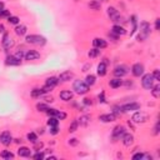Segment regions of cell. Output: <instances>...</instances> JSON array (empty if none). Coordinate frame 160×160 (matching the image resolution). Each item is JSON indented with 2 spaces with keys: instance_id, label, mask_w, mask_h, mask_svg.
Instances as JSON below:
<instances>
[{
  "instance_id": "cell-19",
  "label": "cell",
  "mask_w": 160,
  "mask_h": 160,
  "mask_svg": "<svg viewBox=\"0 0 160 160\" xmlns=\"http://www.w3.org/2000/svg\"><path fill=\"white\" fill-rule=\"evenodd\" d=\"M18 155L21 158H29L31 156V150L29 148H26V146H20L18 150Z\"/></svg>"
},
{
  "instance_id": "cell-36",
  "label": "cell",
  "mask_w": 160,
  "mask_h": 160,
  "mask_svg": "<svg viewBox=\"0 0 160 160\" xmlns=\"http://www.w3.org/2000/svg\"><path fill=\"white\" fill-rule=\"evenodd\" d=\"M26 138H28L29 141H31L33 144L35 141H38V135L35 134V133H28V135H26Z\"/></svg>"
},
{
  "instance_id": "cell-2",
  "label": "cell",
  "mask_w": 160,
  "mask_h": 160,
  "mask_svg": "<svg viewBox=\"0 0 160 160\" xmlns=\"http://www.w3.org/2000/svg\"><path fill=\"white\" fill-rule=\"evenodd\" d=\"M25 42L28 44H33V45H44L46 43V39L38 34H30V35H26Z\"/></svg>"
},
{
  "instance_id": "cell-10",
  "label": "cell",
  "mask_w": 160,
  "mask_h": 160,
  "mask_svg": "<svg viewBox=\"0 0 160 160\" xmlns=\"http://www.w3.org/2000/svg\"><path fill=\"white\" fill-rule=\"evenodd\" d=\"M131 74L134 75V76H136V78L141 76V75L144 74V65L140 64V63L134 64V65L131 66Z\"/></svg>"
},
{
  "instance_id": "cell-44",
  "label": "cell",
  "mask_w": 160,
  "mask_h": 160,
  "mask_svg": "<svg viewBox=\"0 0 160 160\" xmlns=\"http://www.w3.org/2000/svg\"><path fill=\"white\" fill-rule=\"evenodd\" d=\"M113 109H114V110H113V113H114L115 115H119V114H122V113H123V110H122V106H114Z\"/></svg>"
},
{
  "instance_id": "cell-45",
  "label": "cell",
  "mask_w": 160,
  "mask_h": 160,
  "mask_svg": "<svg viewBox=\"0 0 160 160\" xmlns=\"http://www.w3.org/2000/svg\"><path fill=\"white\" fill-rule=\"evenodd\" d=\"M56 113H58L56 109H48V110H46V114H48L49 116H55Z\"/></svg>"
},
{
  "instance_id": "cell-54",
  "label": "cell",
  "mask_w": 160,
  "mask_h": 160,
  "mask_svg": "<svg viewBox=\"0 0 160 160\" xmlns=\"http://www.w3.org/2000/svg\"><path fill=\"white\" fill-rule=\"evenodd\" d=\"M83 103H84L85 105H91V100H90V99H88V98H85Z\"/></svg>"
},
{
  "instance_id": "cell-57",
  "label": "cell",
  "mask_w": 160,
  "mask_h": 160,
  "mask_svg": "<svg viewBox=\"0 0 160 160\" xmlns=\"http://www.w3.org/2000/svg\"><path fill=\"white\" fill-rule=\"evenodd\" d=\"M101 2H109V0H101Z\"/></svg>"
},
{
  "instance_id": "cell-26",
  "label": "cell",
  "mask_w": 160,
  "mask_h": 160,
  "mask_svg": "<svg viewBox=\"0 0 160 160\" xmlns=\"http://www.w3.org/2000/svg\"><path fill=\"white\" fill-rule=\"evenodd\" d=\"M88 6L91 9V10H100L101 8V3L99 2V0H90Z\"/></svg>"
},
{
  "instance_id": "cell-21",
  "label": "cell",
  "mask_w": 160,
  "mask_h": 160,
  "mask_svg": "<svg viewBox=\"0 0 160 160\" xmlns=\"http://www.w3.org/2000/svg\"><path fill=\"white\" fill-rule=\"evenodd\" d=\"M111 33L115 34L116 36H119V35H125V34H126V30H125V28H123V26H120V25L116 24V25L113 26Z\"/></svg>"
},
{
  "instance_id": "cell-53",
  "label": "cell",
  "mask_w": 160,
  "mask_h": 160,
  "mask_svg": "<svg viewBox=\"0 0 160 160\" xmlns=\"http://www.w3.org/2000/svg\"><path fill=\"white\" fill-rule=\"evenodd\" d=\"M155 29H156V30L160 29V19H156V20H155Z\"/></svg>"
},
{
  "instance_id": "cell-33",
  "label": "cell",
  "mask_w": 160,
  "mask_h": 160,
  "mask_svg": "<svg viewBox=\"0 0 160 160\" xmlns=\"http://www.w3.org/2000/svg\"><path fill=\"white\" fill-rule=\"evenodd\" d=\"M88 55H89V58H96V56H99V55H100V49H96V48L91 49V50L88 53Z\"/></svg>"
},
{
  "instance_id": "cell-4",
  "label": "cell",
  "mask_w": 160,
  "mask_h": 160,
  "mask_svg": "<svg viewBox=\"0 0 160 160\" xmlns=\"http://www.w3.org/2000/svg\"><path fill=\"white\" fill-rule=\"evenodd\" d=\"M141 85L145 90H150L153 86H154V82H155V79L153 76V74H143L141 75Z\"/></svg>"
},
{
  "instance_id": "cell-11",
  "label": "cell",
  "mask_w": 160,
  "mask_h": 160,
  "mask_svg": "<svg viewBox=\"0 0 160 160\" xmlns=\"http://www.w3.org/2000/svg\"><path fill=\"white\" fill-rule=\"evenodd\" d=\"M11 141H13V136L10 134V131H3L2 134H0V143L3 145L8 146V145H10Z\"/></svg>"
},
{
  "instance_id": "cell-43",
  "label": "cell",
  "mask_w": 160,
  "mask_h": 160,
  "mask_svg": "<svg viewBox=\"0 0 160 160\" xmlns=\"http://www.w3.org/2000/svg\"><path fill=\"white\" fill-rule=\"evenodd\" d=\"M50 134H51V135L59 134V128H58V126H50Z\"/></svg>"
},
{
  "instance_id": "cell-34",
  "label": "cell",
  "mask_w": 160,
  "mask_h": 160,
  "mask_svg": "<svg viewBox=\"0 0 160 160\" xmlns=\"http://www.w3.org/2000/svg\"><path fill=\"white\" fill-rule=\"evenodd\" d=\"M36 109H38V111H46L49 109V106H48L46 103H38L36 104Z\"/></svg>"
},
{
  "instance_id": "cell-15",
  "label": "cell",
  "mask_w": 160,
  "mask_h": 160,
  "mask_svg": "<svg viewBox=\"0 0 160 160\" xmlns=\"http://www.w3.org/2000/svg\"><path fill=\"white\" fill-rule=\"evenodd\" d=\"M122 140H123V144L125 146H130L133 145V143H134V135L130 134V133H124V135L122 136Z\"/></svg>"
},
{
  "instance_id": "cell-49",
  "label": "cell",
  "mask_w": 160,
  "mask_h": 160,
  "mask_svg": "<svg viewBox=\"0 0 160 160\" xmlns=\"http://www.w3.org/2000/svg\"><path fill=\"white\" fill-rule=\"evenodd\" d=\"M144 158V154L143 153H138V154H134V155H133V159H143Z\"/></svg>"
},
{
  "instance_id": "cell-40",
  "label": "cell",
  "mask_w": 160,
  "mask_h": 160,
  "mask_svg": "<svg viewBox=\"0 0 160 160\" xmlns=\"http://www.w3.org/2000/svg\"><path fill=\"white\" fill-rule=\"evenodd\" d=\"M43 148H44V144H43L42 141H39V140H38V141L34 143V149H35L36 151H38V150H42Z\"/></svg>"
},
{
  "instance_id": "cell-22",
  "label": "cell",
  "mask_w": 160,
  "mask_h": 160,
  "mask_svg": "<svg viewBox=\"0 0 160 160\" xmlns=\"http://www.w3.org/2000/svg\"><path fill=\"white\" fill-rule=\"evenodd\" d=\"M124 83H123V80H122V78H115V79H111L110 82H109V85H110V88H113V89H118V88H120Z\"/></svg>"
},
{
  "instance_id": "cell-1",
  "label": "cell",
  "mask_w": 160,
  "mask_h": 160,
  "mask_svg": "<svg viewBox=\"0 0 160 160\" xmlns=\"http://www.w3.org/2000/svg\"><path fill=\"white\" fill-rule=\"evenodd\" d=\"M150 35V25L146 21H141L139 25V34H138V42H144Z\"/></svg>"
},
{
  "instance_id": "cell-38",
  "label": "cell",
  "mask_w": 160,
  "mask_h": 160,
  "mask_svg": "<svg viewBox=\"0 0 160 160\" xmlns=\"http://www.w3.org/2000/svg\"><path fill=\"white\" fill-rule=\"evenodd\" d=\"M8 21H9L10 24H13V25H18V24L20 23V19H19L18 16H11V15H10V16L8 18Z\"/></svg>"
},
{
  "instance_id": "cell-16",
  "label": "cell",
  "mask_w": 160,
  "mask_h": 160,
  "mask_svg": "<svg viewBox=\"0 0 160 160\" xmlns=\"http://www.w3.org/2000/svg\"><path fill=\"white\" fill-rule=\"evenodd\" d=\"M116 119V115L114 113H109V114H103L99 116V120L103 123H111Z\"/></svg>"
},
{
  "instance_id": "cell-41",
  "label": "cell",
  "mask_w": 160,
  "mask_h": 160,
  "mask_svg": "<svg viewBox=\"0 0 160 160\" xmlns=\"http://www.w3.org/2000/svg\"><path fill=\"white\" fill-rule=\"evenodd\" d=\"M55 118H56V119H59V120H64V119L66 118V113H64V111H60V110H58V113H56Z\"/></svg>"
},
{
  "instance_id": "cell-52",
  "label": "cell",
  "mask_w": 160,
  "mask_h": 160,
  "mask_svg": "<svg viewBox=\"0 0 160 160\" xmlns=\"http://www.w3.org/2000/svg\"><path fill=\"white\" fill-rule=\"evenodd\" d=\"M154 134H155V135L159 134V122H156V124H155V126H154Z\"/></svg>"
},
{
  "instance_id": "cell-3",
  "label": "cell",
  "mask_w": 160,
  "mask_h": 160,
  "mask_svg": "<svg viewBox=\"0 0 160 160\" xmlns=\"http://www.w3.org/2000/svg\"><path fill=\"white\" fill-rule=\"evenodd\" d=\"M73 89L79 95H84L89 91V86L85 84V82H83V80H75L74 84H73Z\"/></svg>"
},
{
  "instance_id": "cell-5",
  "label": "cell",
  "mask_w": 160,
  "mask_h": 160,
  "mask_svg": "<svg viewBox=\"0 0 160 160\" xmlns=\"http://www.w3.org/2000/svg\"><path fill=\"white\" fill-rule=\"evenodd\" d=\"M131 120L135 124H143V123H146L149 120V115L146 113H144V111H136L134 115H133Z\"/></svg>"
},
{
  "instance_id": "cell-8",
  "label": "cell",
  "mask_w": 160,
  "mask_h": 160,
  "mask_svg": "<svg viewBox=\"0 0 160 160\" xmlns=\"http://www.w3.org/2000/svg\"><path fill=\"white\" fill-rule=\"evenodd\" d=\"M128 73H129V68H128L126 65H118L116 68L114 69V75H115L116 78H123V76H125Z\"/></svg>"
},
{
  "instance_id": "cell-27",
  "label": "cell",
  "mask_w": 160,
  "mask_h": 160,
  "mask_svg": "<svg viewBox=\"0 0 160 160\" xmlns=\"http://www.w3.org/2000/svg\"><path fill=\"white\" fill-rule=\"evenodd\" d=\"M78 123L80 126H86L89 123H90V116L89 115H83L80 116V119L78 120Z\"/></svg>"
},
{
  "instance_id": "cell-12",
  "label": "cell",
  "mask_w": 160,
  "mask_h": 160,
  "mask_svg": "<svg viewBox=\"0 0 160 160\" xmlns=\"http://www.w3.org/2000/svg\"><path fill=\"white\" fill-rule=\"evenodd\" d=\"M140 109V104L139 103H129L122 106L123 113H128V111H134V110H139Z\"/></svg>"
},
{
  "instance_id": "cell-13",
  "label": "cell",
  "mask_w": 160,
  "mask_h": 160,
  "mask_svg": "<svg viewBox=\"0 0 160 160\" xmlns=\"http://www.w3.org/2000/svg\"><path fill=\"white\" fill-rule=\"evenodd\" d=\"M5 64L9 65V66H18L21 64V60L18 59L15 55H9L6 59H5Z\"/></svg>"
},
{
  "instance_id": "cell-35",
  "label": "cell",
  "mask_w": 160,
  "mask_h": 160,
  "mask_svg": "<svg viewBox=\"0 0 160 160\" xmlns=\"http://www.w3.org/2000/svg\"><path fill=\"white\" fill-rule=\"evenodd\" d=\"M58 124H59V119H56L55 116H50V119L48 120L49 126H58Z\"/></svg>"
},
{
  "instance_id": "cell-48",
  "label": "cell",
  "mask_w": 160,
  "mask_h": 160,
  "mask_svg": "<svg viewBox=\"0 0 160 160\" xmlns=\"http://www.w3.org/2000/svg\"><path fill=\"white\" fill-rule=\"evenodd\" d=\"M98 99H99V103H105V93L104 91H101V94L98 96Z\"/></svg>"
},
{
  "instance_id": "cell-55",
  "label": "cell",
  "mask_w": 160,
  "mask_h": 160,
  "mask_svg": "<svg viewBox=\"0 0 160 160\" xmlns=\"http://www.w3.org/2000/svg\"><path fill=\"white\" fill-rule=\"evenodd\" d=\"M4 31H5V26H4L3 24H0V33H2V34H3Z\"/></svg>"
},
{
  "instance_id": "cell-42",
  "label": "cell",
  "mask_w": 160,
  "mask_h": 160,
  "mask_svg": "<svg viewBox=\"0 0 160 160\" xmlns=\"http://www.w3.org/2000/svg\"><path fill=\"white\" fill-rule=\"evenodd\" d=\"M10 16V11L9 10H3V11H0V19H4V18H9Z\"/></svg>"
},
{
  "instance_id": "cell-24",
  "label": "cell",
  "mask_w": 160,
  "mask_h": 160,
  "mask_svg": "<svg viewBox=\"0 0 160 160\" xmlns=\"http://www.w3.org/2000/svg\"><path fill=\"white\" fill-rule=\"evenodd\" d=\"M59 84V79L55 78V76H50L46 79V82H45V85L50 86V88H55L56 85Z\"/></svg>"
},
{
  "instance_id": "cell-29",
  "label": "cell",
  "mask_w": 160,
  "mask_h": 160,
  "mask_svg": "<svg viewBox=\"0 0 160 160\" xmlns=\"http://www.w3.org/2000/svg\"><path fill=\"white\" fill-rule=\"evenodd\" d=\"M95 82H96L95 75H93V74L86 75V78H85V84H86L88 86H93V85L95 84Z\"/></svg>"
},
{
  "instance_id": "cell-14",
  "label": "cell",
  "mask_w": 160,
  "mask_h": 160,
  "mask_svg": "<svg viewBox=\"0 0 160 160\" xmlns=\"http://www.w3.org/2000/svg\"><path fill=\"white\" fill-rule=\"evenodd\" d=\"M40 58V53H38L36 50H28L25 53V56H24V59L25 60H36V59H39Z\"/></svg>"
},
{
  "instance_id": "cell-20",
  "label": "cell",
  "mask_w": 160,
  "mask_h": 160,
  "mask_svg": "<svg viewBox=\"0 0 160 160\" xmlns=\"http://www.w3.org/2000/svg\"><path fill=\"white\" fill-rule=\"evenodd\" d=\"M73 96H74V94L70 90H64V91L60 93V99L64 100V101H70L73 99Z\"/></svg>"
},
{
  "instance_id": "cell-51",
  "label": "cell",
  "mask_w": 160,
  "mask_h": 160,
  "mask_svg": "<svg viewBox=\"0 0 160 160\" xmlns=\"http://www.w3.org/2000/svg\"><path fill=\"white\" fill-rule=\"evenodd\" d=\"M44 100H45V103L48 104V103H53V101H54V98H53V96H45Z\"/></svg>"
},
{
  "instance_id": "cell-47",
  "label": "cell",
  "mask_w": 160,
  "mask_h": 160,
  "mask_svg": "<svg viewBox=\"0 0 160 160\" xmlns=\"http://www.w3.org/2000/svg\"><path fill=\"white\" fill-rule=\"evenodd\" d=\"M15 56H16L18 59H20V60H21V59H23V58L25 56V53H24L23 50H19V51H16V54H15Z\"/></svg>"
},
{
  "instance_id": "cell-56",
  "label": "cell",
  "mask_w": 160,
  "mask_h": 160,
  "mask_svg": "<svg viewBox=\"0 0 160 160\" xmlns=\"http://www.w3.org/2000/svg\"><path fill=\"white\" fill-rule=\"evenodd\" d=\"M3 10H4V3L0 2V11H3Z\"/></svg>"
},
{
  "instance_id": "cell-7",
  "label": "cell",
  "mask_w": 160,
  "mask_h": 160,
  "mask_svg": "<svg viewBox=\"0 0 160 160\" xmlns=\"http://www.w3.org/2000/svg\"><path fill=\"white\" fill-rule=\"evenodd\" d=\"M108 15H109L110 20L114 21V23H120V21L123 20V18H122V15H120L119 10H116L114 6H109V8H108Z\"/></svg>"
},
{
  "instance_id": "cell-9",
  "label": "cell",
  "mask_w": 160,
  "mask_h": 160,
  "mask_svg": "<svg viewBox=\"0 0 160 160\" xmlns=\"http://www.w3.org/2000/svg\"><path fill=\"white\" fill-rule=\"evenodd\" d=\"M2 45H3V48H4L5 50H10L13 46H14V40L10 38L9 34L5 33L4 36H3V40H2Z\"/></svg>"
},
{
  "instance_id": "cell-39",
  "label": "cell",
  "mask_w": 160,
  "mask_h": 160,
  "mask_svg": "<svg viewBox=\"0 0 160 160\" xmlns=\"http://www.w3.org/2000/svg\"><path fill=\"white\" fill-rule=\"evenodd\" d=\"M33 158H34V159H36V160H42V159H44V158H45V155H44V153H42L40 150H38V151L33 155Z\"/></svg>"
},
{
  "instance_id": "cell-17",
  "label": "cell",
  "mask_w": 160,
  "mask_h": 160,
  "mask_svg": "<svg viewBox=\"0 0 160 160\" xmlns=\"http://www.w3.org/2000/svg\"><path fill=\"white\" fill-rule=\"evenodd\" d=\"M93 45H94L96 49H105L106 46H108V43L105 42L104 39H101V38H95L94 40H93Z\"/></svg>"
},
{
  "instance_id": "cell-32",
  "label": "cell",
  "mask_w": 160,
  "mask_h": 160,
  "mask_svg": "<svg viewBox=\"0 0 160 160\" xmlns=\"http://www.w3.org/2000/svg\"><path fill=\"white\" fill-rule=\"evenodd\" d=\"M0 158L3 159H14V154H13L10 150H4L0 153Z\"/></svg>"
},
{
  "instance_id": "cell-46",
  "label": "cell",
  "mask_w": 160,
  "mask_h": 160,
  "mask_svg": "<svg viewBox=\"0 0 160 160\" xmlns=\"http://www.w3.org/2000/svg\"><path fill=\"white\" fill-rule=\"evenodd\" d=\"M153 76H154V79H155V82H159V80H160V71H159L158 69H156V70H154Z\"/></svg>"
},
{
  "instance_id": "cell-23",
  "label": "cell",
  "mask_w": 160,
  "mask_h": 160,
  "mask_svg": "<svg viewBox=\"0 0 160 160\" xmlns=\"http://www.w3.org/2000/svg\"><path fill=\"white\" fill-rule=\"evenodd\" d=\"M106 69H108V65H106L104 61H101V63L98 65V70H96L98 75H99V76H105V75H106Z\"/></svg>"
},
{
  "instance_id": "cell-37",
  "label": "cell",
  "mask_w": 160,
  "mask_h": 160,
  "mask_svg": "<svg viewBox=\"0 0 160 160\" xmlns=\"http://www.w3.org/2000/svg\"><path fill=\"white\" fill-rule=\"evenodd\" d=\"M78 126H79L78 120H74V122L70 124V126H69V133H75L78 130Z\"/></svg>"
},
{
  "instance_id": "cell-31",
  "label": "cell",
  "mask_w": 160,
  "mask_h": 160,
  "mask_svg": "<svg viewBox=\"0 0 160 160\" xmlns=\"http://www.w3.org/2000/svg\"><path fill=\"white\" fill-rule=\"evenodd\" d=\"M150 90H151V94H153V96H154L155 99H159V98H160V85H159V84L155 85V86H153Z\"/></svg>"
},
{
  "instance_id": "cell-18",
  "label": "cell",
  "mask_w": 160,
  "mask_h": 160,
  "mask_svg": "<svg viewBox=\"0 0 160 160\" xmlns=\"http://www.w3.org/2000/svg\"><path fill=\"white\" fill-rule=\"evenodd\" d=\"M74 78V73L73 71H64L59 75V82H69V80H71Z\"/></svg>"
},
{
  "instance_id": "cell-50",
  "label": "cell",
  "mask_w": 160,
  "mask_h": 160,
  "mask_svg": "<svg viewBox=\"0 0 160 160\" xmlns=\"http://www.w3.org/2000/svg\"><path fill=\"white\" fill-rule=\"evenodd\" d=\"M78 139H75V138H73V139H70V141H69V144L70 145H73V146H75V145H78Z\"/></svg>"
},
{
  "instance_id": "cell-6",
  "label": "cell",
  "mask_w": 160,
  "mask_h": 160,
  "mask_svg": "<svg viewBox=\"0 0 160 160\" xmlns=\"http://www.w3.org/2000/svg\"><path fill=\"white\" fill-rule=\"evenodd\" d=\"M126 131L125 126L124 125H116L114 129H113V133H111V139L114 141L119 140V139H122V136L124 135V133Z\"/></svg>"
},
{
  "instance_id": "cell-30",
  "label": "cell",
  "mask_w": 160,
  "mask_h": 160,
  "mask_svg": "<svg viewBox=\"0 0 160 160\" xmlns=\"http://www.w3.org/2000/svg\"><path fill=\"white\" fill-rule=\"evenodd\" d=\"M30 95H31V98H40V96H43V95H44V91H43V89L35 88V89L31 90Z\"/></svg>"
},
{
  "instance_id": "cell-25",
  "label": "cell",
  "mask_w": 160,
  "mask_h": 160,
  "mask_svg": "<svg viewBox=\"0 0 160 160\" xmlns=\"http://www.w3.org/2000/svg\"><path fill=\"white\" fill-rule=\"evenodd\" d=\"M26 31H28V28H26L25 25H16V28H15V34L16 35H19V36H23V35H25L26 34Z\"/></svg>"
},
{
  "instance_id": "cell-28",
  "label": "cell",
  "mask_w": 160,
  "mask_h": 160,
  "mask_svg": "<svg viewBox=\"0 0 160 160\" xmlns=\"http://www.w3.org/2000/svg\"><path fill=\"white\" fill-rule=\"evenodd\" d=\"M130 21H131V31H130V35H133L136 30H138V21H136V16L135 15H131L130 18Z\"/></svg>"
}]
</instances>
